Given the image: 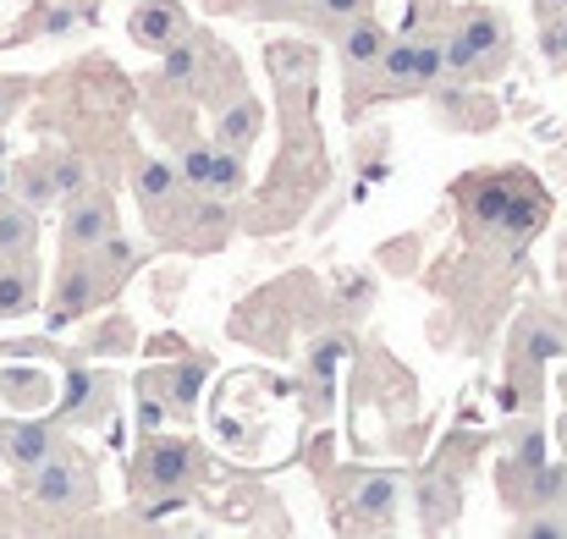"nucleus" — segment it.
Returning a JSON list of instances; mask_svg holds the SVG:
<instances>
[{
	"instance_id": "nucleus-1",
	"label": "nucleus",
	"mask_w": 567,
	"mask_h": 539,
	"mask_svg": "<svg viewBox=\"0 0 567 539\" xmlns=\"http://www.w3.org/2000/svg\"><path fill=\"white\" fill-rule=\"evenodd\" d=\"M22 479H28V496H33L44 512H89L94 496H100L89 457L72 452V446H55V452H50L39 468H28Z\"/></svg>"
},
{
	"instance_id": "nucleus-2",
	"label": "nucleus",
	"mask_w": 567,
	"mask_h": 539,
	"mask_svg": "<svg viewBox=\"0 0 567 539\" xmlns=\"http://www.w3.org/2000/svg\"><path fill=\"white\" fill-rule=\"evenodd\" d=\"M502 50H507V22H502L496 11H463L457 28L441 39L446 77H474V72L491 66Z\"/></svg>"
},
{
	"instance_id": "nucleus-3",
	"label": "nucleus",
	"mask_w": 567,
	"mask_h": 539,
	"mask_svg": "<svg viewBox=\"0 0 567 539\" xmlns=\"http://www.w3.org/2000/svg\"><path fill=\"white\" fill-rule=\"evenodd\" d=\"M177 172H183V187H193V193H220L226 198L248 182V160L226 144H188Z\"/></svg>"
},
{
	"instance_id": "nucleus-4",
	"label": "nucleus",
	"mask_w": 567,
	"mask_h": 539,
	"mask_svg": "<svg viewBox=\"0 0 567 539\" xmlns=\"http://www.w3.org/2000/svg\"><path fill=\"white\" fill-rule=\"evenodd\" d=\"M193 474H198V452H193L188 440H166V435H155L150 446H144V457H138V485L144 490H188Z\"/></svg>"
},
{
	"instance_id": "nucleus-5",
	"label": "nucleus",
	"mask_w": 567,
	"mask_h": 539,
	"mask_svg": "<svg viewBox=\"0 0 567 539\" xmlns=\"http://www.w3.org/2000/svg\"><path fill=\"white\" fill-rule=\"evenodd\" d=\"M66 204V220H61V242H66V253H83V248H94L100 237H111L116 231V209H111V198H100V193H72V198H61Z\"/></svg>"
},
{
	"instance_id": "nucleus-6",
	"label": "nucleus",
	"mask_w": 567,
	"mask_h": 539,
	"mask_svg": "<svg viewBox=\"0 0 567 539\" xmlns=\"http://www.w3.org/2000/svg\"><path fill=\"white\" fill-rule=\"evenodd\" d=\"M100 270H94V259L89 253H66L61 259V276H55V314L61 320H78V314H89L94 303H100Z\"/></svg>"
},
{
	"instance_id": "nucleus-7",
	"label": "nucleus",
	"mask_w": 567,
	"mask_h": 539,
	"mask_svg": "<svg viewBox=\"0 0 567 539\" xmlns=\"http://www.w3.org/2000/svg\"><path fill=\"white\" fill-rule=\"evenodd\" d=\"M127 33L144 50H166V44H177L188 33V11L177 0H138L133 17H127Z\"/></svg>"
},
{
	"instance_id": "nucleus-8",
	"label": "nucleus",
	"mask_w": 567,
	"mask_h": 539,
	"mask_svg": "<svg viewBox=\"0 0 567 539\" xmlns=\"http://www.w3.org/2000/svg\"><path fill=\"white\" fill-rule=\"evenodd\" d=\"M55 446H61V440H55V429H50V424H33V418L0 424V463H6V468H17V474L39 468Z\"/></svg>"
},
{
	"instance_id": "nucleus-9",
	"label": "nucleus",
	"mask_w": 567,
	"mask_h": 539,
	"mask_svg": "<svg viewBox=\"0 0 567 539\" xmlns=\"http://www.w3.org/2000/svg\"><path fill=\"white\" fill-rule=\"evenodd\" d=\"M133 193H138V204L150 209V220L161 226V215H172V209L183 204V172H177L172 160H138Z\"/></svg>"
},
{
	"instance_id": "nucleus-10",
	"label": "nucleus",
	"mask_w": 567,
	"mask_h": 539,
	"mask_svg": "<svg viewBox=\"0 0 567 539\" xmlns=\"http://www.w3.org/2000/svg\"><path fill=\"white\" fill-rule=\"evenodd\" d=\"M337 44H342V61H348L353 72H375L380 50H385V28H380L370 11H359V17L337 22Z\"/></svg>"
},
{
	"instance_id": "nucleus-11",
	"label": "nucleus",
	"mask_w": 567,
	"mask_h": 539,
	"mask_svg": "<svg viewBox=\"0 0 567 539\" xmlns=\"http://www.w3.org/2000/svg\"><path fill=\"white\" fill-rule=\"evenodd\" d=\"M259 133H265V111H259L254 94H237V100L220 111V122H215V144H226V149H237V155H248V149L259 144Z\"/></svg>"
},
{
	"instance_id": "nucleus-12",
	"label": "nucleus",
	"mask_w": 567,
	"mask_h": 539,
	"mask_svg": "<svg viewBox=\"0 0 567 539\" xmlns=\"http://www.w3.org/2000/svg\"><path fill=\"white\" fill-rule=\"evenodd\" d=\"M39 303L33 259H0V320H22Z\"/></svg>"
},
{
	"instance_id": "nucleus-13",
	"label": "nucleus",
	"mask_w": 567,
	"mask_h": 539,
	"mask_svg": "<svg viewBox=\"0 0 567 539\" xmlns=\"http://www.w3.org/2000/svg\"><path fill=\"white\" fill-rule=\"evenodd\" d=\"M375 72L391 94H419V39H385Z\"/></svg>"
},
{
	"instance_id": "nucleus-14",
	"label": "nucleus",
	"mask_w": 567,
	"mask_h": 539,
	"mask_svg": "<svg viewBox=\"0 0 567 539\" xmlns=\"http://www.w3.org/2000/svg\"><path fill=\"white\" fill-rule=\"evenodd\" d=\"M33 237H39V220L22 198H6L0 204V259H33Z\"/></svg>"
},
{
	"instance_id": "nucleus-15",
	"label": "nucleus",
	"mask_w": 567,
	"mask_h": 539,
	"mask_svg": "<svg viewBox=\"0 0 567 539\" xmlns=\"http://www.w3.org/2000/svg\"><path fill=\"white\" fill-rule=\"evenodd\" d=\"M161 55H166V61H161V83H166V89H193V83H198L204 50H198V39H193V33H183L177 44H166Z\"/></svg>"
},
{
	"instance_id": "nucleus-16",
	"label": "nucleus",
	"mask_w": 567,
	"mask_h": 539,
	"mask_svg": "<svg viewBox=\"0 0 567 539\" xmlns=\"http://www.w3.org/2000/svg\"><path fill=\"white\" fill-rule=\"evenodd\" d=\"M353 512L359 518H391L396 512V479H385V474H370V479H359L353 485Z\"/></svg>"
},
{
	"instance_id": "nucleus-17",
	"label": "nucleus",
	"mask_w": 567,
	"mask_h": 539,
	"mask_svg": "<svg viewBox=\"0 0 567 539\" xmlns=\"http://www.w3.org/2000/svg\"><path fill=\"white\" fill-rule=\"evenodd\" d=\"M83 253L94 259V270H100V281H105V287H111V281H122V276L133 270V259H138V253H133V242H127V237H116V231H111V237H100V242H94V248H83Z\"/></svg>"
},
{
	"instance_id": "nucleus-18",
	"label": "nucleus",
	"mask_w": 567,
	"mask_h": 539,
	"mask_svg": "<svg viewBox=\"0 0 567 539\" xmlns=\"http://www.w3.org/2000/svg\"><path fill=\"white\" fill-rule=\"evenodd\" d=\"M11 177H17V198H22L28 209L55 204V187H50V160H28V166H17Z\"/></svg>"
},
{
	"instance_id": "nucleus-19",
	"label": "nucleus",
	"mask_w": 567,
	"mask_h": 539,
	"mask_svg": "<svg viewBox=\"0 0 567 539\" xmlns=\"http://www.w3.org/2000/svg\"><path fill=\"white\" fill-rule=\"evenodd\" d=\"M50 187H55V204H61V198H72V193H83V187H89V166H83L78 155L50 160Z\"/></svg>"
},
{
	"instance_id": "nucleus-20",
	"label": "nucleus",
	"mask_w": 567,
	"mask_h": 539,
	"mask_svg": "<svg viewBox=\"0 0 567 539\" xmlns=\"http://www.w3.org/2000/svg\"><path fill=\"white\" fill-rule=\"evenodd\" d=\"M540 55L567 66V11H546V28H540Z\"/></svg>"
},
{
	"instance_id": "nucleus-21",
	"label": "nucleus",
	"mask_w": 567,
	"mask_h": 539,
	"mask_svg": "<svg viewBox=\"0 0 567 539\" xmlns=\"http://www.w3.org/2000/svg\"><path fill=\"white\" fill-rule=\"evenodd\" d=\"M94 402H100V380L94 374H72L66 380V413L83 418V413H94Z\"/></svg>"
},
{
	"instance_id": "nucleus-22",
	"label": "nucleus",
	"mask_w": 567,
	"mask_h": 539,
	"mask_svg": "<svg viewBox=\"0 0 567 539\" xmlns=\"http://www.w3.org/2000/svg\"><path fill=\"white\" fill-rule=\"evenodd\" d=\"M446 77V61H441V39H419V89H435Z\"/></svg>"
},
{
	"instance_id": "nucleus-23",
	"label": "nucleus",
	"mask_w": 567,
	"mask_h": 539,
	"mask_svg": "<svg viewBox=\"0 0 567 539\" xmlns=\"http://www.w3.org/2000/svg\"><path fill=\"white\" fill-rule=\"evenodd\" d=\"M320 22H348V17H359V11H370V0H303Z\"/></svg>"
},
{
	"instance_id": "nucleus-24",
	"label": "nucleus",
	"mask_w": 567,
	"mask_h": 539,
	"mask_svg": "<svg viewBox=\"0 0 567 539\" xmlns=\"http://www.w3.org/2000/svg\"><path fill=\"white\" fill-rule=\"evenodd\" d=\"M342 359H348V342H337V336L320 342V348H315V380H331V369H337Z\"/></svg>"
},
{
	"instance_id": "nucleus-25",
	"label": "nucleus",
	"mask_w": 567,
	"mask_h": 539,
	"mask_svg": "<svg viewBox=\"0 0 567 539\" xmlns=\"http://www.w3.org/2000/svg\"><path fill=\"white\" fill-rule=\"evenodd\" d=\"M298 6H303V0H254L248 11H254V17H292Z\"/></svg>"
},
{
	"instance_id": "nucleus-26",
	"label": "nucleus",
	"mask_w": 567,
	"mask_h": 539,
	"mask_svg": "<svg viewBox=\"0 0 567 539\" xmlns=\"http://www.w3.org/2000/svg\"><path fill=\"white\" fill-rule=\"evenodd\" d=\"M17 100H22V83H0V116H11Z\"/></svg>"
},
{
	"instance_id": "nucleus-27",
	"label": "nucleus",
	"mask_w": 567,
	"mask_h": 539,
	"mask_svg": "<svg viewBox=\"0 0 567 539\" xmlns=\"http://www.w3.org/2000/svg\"><path fill=\"white\" fill-rule=\"evenodd\" d=\"M540 11H567V0H540Z\"/></svg>"
},
{
	"instance_id": "nucleus-28",
	"label": "nucleus",
	"mask_w": 567,
	"mask_h": 539,
	"mask_svg": "<svg viewBox=\"0 0 567 539\" xmlns=\"http://www.w3.org/2000/svg\"><path fill=\"white\" fill-rule=\"evenodd\" d=\"M243 6H254V0H243Z\"/></svg>"
},
{
	"instance_id": "nucleus-29",
	"label": "nucleus",
	"mask_w": 567,
	"mask_h": 539,
	"mask_svg": "<svg viewBox=\"0 0 567 539\" xmlns=\"http://www.w3.org/2000/svg\"><path fill=\"white\" fill-rule=\"evenodd\" d=\"M0 204H6V198H0Z\"/></svg>"
}]
</instances>
